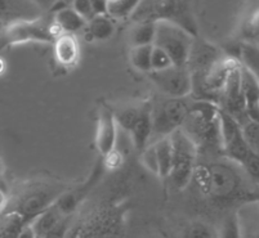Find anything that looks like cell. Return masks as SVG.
Masks as SVG:
<instances>
[{
	"instance_id": "cell-1",
	"label": "cell",
	"mask_w": 259,
	"mask_h": 238,
	"mask_svg": "<svg viewBox=\"0 0 259 238\" xmlns=\"http://www.w3.org/2000/svg\"><path fill=\"white\" fill-rule=\"evenodd\" d=\"M239 165L226 159V161H211L197 164L195 169V181L202 195L215 202L255 201L258 200L246 189L241 173L237 170ZM259 201V200H258Z\"/></svg>"
},
{
	"instance_id": "cell-2",
	"label": "cell",
	"mask_w": 259,
	"mask_h": 238,
	"mask_svg": "<svg viewBox=\"0 0 259 238\" xmlns=\"http://www.w3.org/2000/svg\"><path fill=\"white\" fill-rule=\"evenodd\" d=\"M182 131L194 142L197 152L221 153L220 106L209 101L194 100L182 125Z\"/></svg>"
},
{
	"instance_id": "cell-3",
	"label": "cell",
	"mask_w": 259,
	"mask_h": 238,
	"mask_svg": "<svg viewBox=\"0 0 259 238\" xmlns=\"http://www.w3.org/2000/svg\"><path fill=\"white\" fill-rule=\"evenodd\" d=\"M66 191L60 183L36 181L23 188L13 200L11 206L7 205L4 210H11L20 214L23 219L31 223L39 214L51 207Z\"/></svg>"
},
{
	"instance_id": "cell-4",
	"label": "cell",
	"mask_w": 259,
	"mask_h": 238,
	"mask_svg": "<svg viewBox=\"0 0 259 238\" xmlns=\"http://www.w3.org/2000/svg\"><path fill=\"white\" fill-rule=\"evenodd\" d=\"M133 17L136 21H170L185 27L195 36L197 35L196 23L183 0H142Z\"/></svg>"
},
{
	"instance_id": "cell-5",
	"label": "cell",
	"mask_w": 259,
	"mask_h": 238,
	"mask_svg": "<svg viewBox=\"0 0 259 238\" xmlns=\"http://www.w3.org/2000/svg\"><path fill=\"white\" fill-rule=\"evenodd\" d=\"M173 145V165L168 178L176 189L182 191L190 185L197 166L196 146L186 135L182 129H177L170 134Z\"/></svg>"
},
{
	"instance_id": "cell-6",
	"label": "cell",
	"mask_w": 259,
	"mask_h": 238,
	"mask_svg": "<svg viewBox=\"0 0 259 238\" xmlns=\"http://www.w3.org/2000/svg\"><path fill=\"white\" fill-rule=\"evenodd\" d=\"M47 13L32 20L18 21L6 26L4 34L8 39L9 46L27 43L53 44L61 32L54 23L53 17Z\"/></svg>"
},
{
	"instance_id": "cell-7",
	"label": "cell",
	"mask_w": 259,
	"mask_h": 238,
	"mask_svg": "<svg viewBox=\"0 0 259 238\" xmlns=\"http://www.w3.org/2000/svg\"><path fill=\"white\" fill-rule=\"evenodd\" d=\"M195 35L182 26L170 21L155 22V37L152 45L162 49L173 61V65H187L191 46L194 44Z\"/></svg>"
},
{
	"instance_id": "cell-8",
	"label": "cell",
	"mask_w": 259,
	"mask_h": 238,
	"mask_svg": "<svg viewBox=\"0 0 259 238\" xmlns=\"http://www.w3.org/2000/svg\"><path fill=\"white\" fill-rule=\"evenodd\" d=\"M192 101L185 98H171L162 96L155 105L151 103L152 136L155 139L170 135L177 129L182 128Z\"/></svg>"
},
{
	"instance_id": "cell-9",
	"label": "cell",
	"mask_w": 259,
	"mask_h": 238,
	"mask_svg": "<svg viewBox=\"0 0 259 238\" xmlns=\"http://www.w3.org/2000/svg\"><path fill=\"white\" fill-rule=\"evenodd\" d=\"M221 147L225 159L235 162L240 167L254 152L245 136L241 124L235 117L220 108Z\"/></svg>"
},
{
	"instance_id": "cell-10",
	"label": "cell",
	"mask_w": 259,
	"mask_h": 238,
	"mask_svg": "<svg viewBox=\"0 0 259 238\" xmlns=\"http://www.w3.org/2000/svg\"><path fill=\"white\" fill-rule=\"evenodd\" d=\"M147 75L162 96L185 98L192 93V77L186 65H171L164 70L150 71Z\"/></svg>"
},
{
	"instance_id": "cell-11",
	"label": "cell",
	"mask_w": 259,
	"mask_h": 238,
	"mask_svg": "<svg viewBox=\"0 0 259 238\" xmlns=\"http://www.w3.org/2000/svg\"><path fill=\"white\" fill-rule=\"evenodd\" d=\"M119 126L114 116V111L102 107L100 110L96 130V147L102 157L107 156L115 150L117 143Z\"/></svg>"
},
{
	"instance_id": "cell-12",
	"label": "cell",
	"mask_w": 259,
	"mask_h": 238,
	"mask_svg": "<svg viewBox=\"0 0 259 238\" xmlns=\"http://www.w3.org/2000/svg\"><path fill=\"white\" fill-rule=\"evenodd\" d=\"M43 12L31 0H0V22L8 26L23 20H32L41 16Z\"/></svg>"
},
{
	"instance_id": "cell-13",
	"label": "cell",
	"mask_w": 259,
	"mask_h": 238,
	"mask_svg": "<svg viewBox=\"0 0 259 238\" xmlns=\"http://www.w3.org/2000/svg\"><path fill=\"white\" fill-rule=\"evenodd\" d=\"M128 135L133 145L134 150L138 153L142 152L152 139V114L151 102H145L141 105L140 114L134 120L132 128L129 129Z\"/></svg>"
},
{
	"instance_id": "cell-14",
	"label": "cell",
	"mask_w": 259,
	"mask_h": 238,
	"mask_svg": "<svg viewBox=\"0 0 259 238\" xmlns=\"http://www.w3.org/2000/svg\"><path fill=\"white\" fill-rule=\"evenodd\" d=\"M52 17L61 34H77L85 29L87 21L70 4L58 3L52 9Z\"/></svg>"
},
{
	"instance_id": "cell-15",
	"label": "cell",
	"mask_w": 259,
	"mask_h": 238,
	"mask_svg": "<svg viewBox=\"0 0 259 238\" xmlns=\"http://www.w3.org/2000/svg\"><path fill=\"white\" fill-rule=\"evenodd\" d=\"M54 57L62 67L72 68L80 57V45L74 34H61L53 43Z\"/></svg>"
},
{
	"instance_id": "cell-16",
	"label": "cell",
	"mask_w": 259,
	"mask_h": 238,
	"mask_svg": "<svg viewBox=\"0 0 259 238\" xmlns=\"http://www.w3.org/2000/svg\"><path fill=\"white\" fill-rule=\"evenodd\" d=\"M241 238H259V201L245 202L236 211Z\"/></svg>"
},
{
	"instance_id": "cell-17",
	"label": "cell",
	"mask_w": 259,
	"mask_h": 238,
	"mask_svg": "<svg viewBox=\"0 0 259 238\" xmlns=\"http://www.w3.org/2000/svg\"><path fill=\"white\" fill-rule=\"evenodd\" d=\"M241 85L249 119L259 122V84L255 77L241 65Z\"/></svg>"
},
{
	"instance_id": "cell-18",
	"label": "cell",
	"mask_w": 259,
	"mask_h": 238,
	"mask_svg": "<svg viewBox=\"0 0 259 238\" xmlns=\"http://www.w3.org/2000/svg\"><path fill=\"white\" fill-rule=\"evenodd\" d=\"M84 30L92 41H105L115 34V23L108 15H97L87 22Z\"/></svg>"
},
{
	"instance_id": "cell-19",
	"label": "cell",
	"mask_w": 259,
	"mask_h": 238,
	"mask_svg": "<svg viewBox=\"0 0 259 238\" xmlns=\"http://www.w3.org/2000/svg\"><path fill=\"white\" fill-rule=\"evenodd\" d=\"M152 145H154L155 151H156L157 167H159L157 176L168 178L171 171V165H173V145H171L170 135L155 139V142H152Z\"/></svg>"
},
{
	"instance_id": "cell-20",
	"label": "cell",
	"mask_w": 259,
	"mask_h": 238,
	"mask_svg": "<svg viewBox=\"0 0 259 238\" xmlns=\"http://www.w3.org/2000/svg\"><path fill=\"white\" fill-rule=\"evenodd\" d=\"M63 216L60 213V210L56 207V205H52L51 207H48L47 210H44L43 213L39 214L34 220L31 221V225L34 228L35 233H36L37 238H41L46 233H48L49 230L53 229L61 220H62Z\"/></svg>"
},
{
	"instance_id": "cell-21",
	"label": "cell",
	"mask_w": 259,
	"mask_h": 238,
	"mask_svg": "<svg viewBox=\"0 0 259 238\" xmlns=\"http://www.w3.org/2000/svg\"><path fill=\"white\" fill-rule=\"evenodd\" d=\"M155 37L154 21H137L129 31L131 46L152 45Z\"/></svg>"
},
{
	"instance_id": "cell-22",
	"label": "cell",
	"mask_w": 259,
	"mask_h": 238,
	"mask_svg": "<svg viewBox=\"0 0 259 238\" xmlns=\"http://www.w3.org/2000/svg\"><path fill=\"white\" fill-rule=\"evenodd\" d=\"M29 221L20 214L11 210H3V213L0 214V238H17L20 230Z\"/></svg>"
},
{
	"instance_id": "cell-23",
	"label": "cell",
	"mask_w": 259,
	"mask_h": 238,
	"mask_svg": "<svg viewBox=\"0 0 259 238\" xmlns=\"http://www.w3.org/2000/svg\"><path fill=\"white\" fill-rule=\"evenodd\" d=\"M240 63L244 66L259 84V46L255 44L244 43L240 46Z\"/></svg>"
},
{
	"instance_id": "cell-24",
	"label": "cell",
	"mask_w": 259,
	"mask_h": 238,
	"mask_svg": "<svg viewBox=\"0 0 259 238\" xmlns=\"http://www.w3.org/2000/svg\"><path fill=\"white\" fill-rule=\"evenodd\" d=\"M154 45L132 46L129 52V61L136 70L148 74L151 71V54Z\"/></svg>"
},
{
	"instance_id": "cell-25",
	"label": "cell",
	"mask_w": 259,
	"mask_h": 238,
	"mask_svg": "<svg viewBox=\"0 0 259 238\" xmlns=\"http://www.w3.org/2000/svg\"><path fill=\"white\" fill-rule=\"evenodd\" d=\"M142 0H115L108 3L107 15L112 20H125L132 17L137 11Z\"/></svg>"
},
{
	"instance_id": "cell-26",
	"label": "cell",
	"mask_w": 259,
	"mask_h": 238,
	"mask_svg": "<svg viewBox=\"0 0 259 238\" xmlns=\"http://www.w3.org/2000/svg\"><path fill=\"white\" fill-rule=\"evenodd\" d=\"M242 36L245 43L259 44V8L251 12L242 25Z\"/></svg>"
},
{
	"instance_id": "cell-27",
	"label": "cell",
	"mask_w": 259,
	"mask_h": 238,
	"mask_svg": "<svg viewBox=\"0 0 259 238\" xmlns=\"http://www.w3.org/2000/svg\"><path fill=\"white\" fill-rule=\"evenodd\" d=\"M218 238H241L237 213H232L231 215L226 216L218 232Z\"/></svg>"
},
{
	"instance_id": "cell-28",
	"label": "cell",
	"mask_w": 259,
	"mask_h": 238,
	"mask_svg": "<svg viewBox=\"0 0 259 238\" xmlns=\"http://www.w3.org/2000/svg\"><path fill=\"white\" fill-rule=\"evenodd\" d=\"M182 238H215L214 232L204 221H192L186 227Z\"/></svg>"
},
{
	"instance_id": "cell-29",
	"label": "cell",
	"mask_w": 259,
	"mask_h": 238,
	"mask_svg": "<svg viewBox=\"0 0 259 238\" xmlns=\"http://www.w3.org/2000/svg\"><path fill=\"white\" fill-rule=\"evenodd\" d=\"M140 159L143 166H145L150 173L157 175V173H159V167H157L156 151H155V147L152 143H150V145L140 153Z\"/></svg>"
},
{
	"instance_id": "cell-30",
	"label": "cell",
	"mask_w": 259,
	"mask_h": 238,
	"mask_svg": "<svg viewBox=\"0 0 259 238\" xmlns=\"http://www.w3.org/2000/svg\"><path fill=\"white\" fill-rule=\"evenodd\" d=\"M173 65V61L169 57L168 54L162 49L157 48V46H152V54H151V71H159V70H164V68L169 67Z\"/></svg>"
},
{
	"instance_id": "cell-31",
	"label": "cell",
	"mask_w": 259,
	"mask_h": 238,
	"mask_svg": "<svg viewBox=\"0 0 259 238\" xmlns=\"http://www.w3.org/2000/svg\"><path fill=\"white\" fill-rule=\"evenodd\" d=\"M70 6H71L72 8L87 21V22L96 16L94 15L91 0H72V3L70 4Z\"/></svg>"
},
{
	"instance_id": "cell-32",
	"label": "cell",
	"mask_w": 259,
	"mask_h": 238,
	"mask_svg": "<svg viewBox=\"0 0 259 238\" xmlns=\"http://www.w3.org/2000/svg\"><path fill=\"white\" fill-rule=\"evenodd\" d=\"M67 230H69V216L63 218L53 229H51L48 233H46L41 238H66Z\"/></svg>"
},
{
	"instance_id": "cell-33",
	"label": "cell",
	"mask_w": 259,
	"mask_h": 238,
	"mask_svg": "<svg viewBox=\"0 0 259 238\" xmlns=\"http://www.w3.org/2000/svg\"><path fill=\"white\" fill-rule=\"evenodd\" d=\"M94 15H107L108 0H91Z\"/></svg>"
},
{
	"instance_id": "cell-34",
	"label": "cell",
	"mask_w": 259,
	"mask_h": 238,
	"mask_svg": "<svg viewBox=\"0 0 259 238\" xmlns=\"http://www.w3.org/2000/svg\"><path fill=\"white\" fill-rule=\"evenodd\" d=\"M43 12H51L54 7L60 3V0H31Z\"/></svg>"
},
{
	"instance_id": "cell-35",
	"label": "cell",
	"mask_w": 259,
	"mask_h": 238,
	"mask_svg": "<svg viewBox=\"0 0 259 238\" xmlns=\"http://www.w3.org/2000/svg\"><path fill=\"white\" fill-rule=\"evenodd\" d=\"M17 238H37L36 233H35L34 228H32V225H31V223H27L23 225L22 229H21L20 233H18Z\"/></svg>"
},
{
	"instance_id": "cell-36",
	"label": "cell",
	"mask_w": 259,
	"mask_h": 238,
	"mask_svg": "<svg viewBox=\"0 0 259 238\" xmlns=\"http://www.w3.org/2000/svg\"><path fill=\"white\" fill-rule=\"evenodd\" d=\"M7 46H9V43H8V39H7L6 34H4V30H3V31H0V53H2V52H3Z\"/></svg>"
},
{
	"instance_id": "cell-37",
	"label": "cell",
	"mask_w": 259,
	"mask_h": 238,
	"mask_svg": "<svg viewBox=\"0 0 259 238\" xmlns=\"http://www.w3.org/2000/svg\"><path fill=\"white\" fill-rule=\"evenodd\" d=\"M7 206V197L6 195H4V192L2 189H0V214L3 213V210L6 209Z\"/></svg>"
},
{
	"instance_id": "cell-38",
	"label": "cell",
	"mask_w": 259,
	"mask_h": 238,
	"mask_svg": "<svg viewBox=\"0 0 259 238\" xmlns=\"http://www.w3.org/2000/svg\"><path fill=\"white\" fill-rule=\"evenodd\" d=\"M2 176H3V162L0 160V179H2Z\"/></svg>"
},
{
	"instance_id": "cell-39",
	"label": "cell",
	"mask_w": 259,
	"mask_h": 238,
	"mask_svg": "<svg viewBox=\"0 0 259 238\" xmlns=\"http://www.w3.org/2000/svg\"><path fill=\"white\" fill-rule=\"evenodd\" d=\"M60 2L63 4H71L72 3V0H60Z\"/></svg>"
},
{
	"instance_id": "cell-40",
	"label": "cell",
	"mask_w": 259,
	"mask_h": 238,
	"mask_svg": "<svg viewBox=\"0 0 259 238\" xmlns=\"http://www.w3.org/2000/svg\"><path fill=\"white\" fill-rule=\"evenodd\" d=\"M4 27H6V26H4V23H3V22H0V31H3Z\"/></svg>"
},
{
	"instance_id": "cell-41",
	"label": "cell",
	"mask_w": 259,
	"mask_h": 238,
	"mask_svg": "<svg viewBox=\"0 0 259 238\" xmlns=\"http://www.w3.org/2000/svg\"><path fill=\"white\" fill-rule=\"evenodd\" d=\"M111 2H115V0H108V3H111Z\"/></svg>"
},
{
	"instance_id": "cell-42",
	"label": "cell",
	"mask_w": 259,
	"mask_h": 238,
	"mask_svg": "<svg viewBox=\"0 0 259 238\" xmlns=\"http://www.w3.org/2000/svg\"><path fill=\"white\" fill-rule=\"evenodd\" d=\"M258 46H259V44H258Z\"/></svg>"
}]
</instances>
